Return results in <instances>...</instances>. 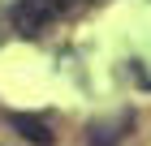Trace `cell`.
<instances>
[{"instance_id":"7a4b0ae2","label":"cell","mask_w":151,"mask_h":146,"mask_svg":"<svg viewBox=\"0 0 151 146\" xmlns=\"http://www.w3.org/2000/svg\"><path fill=\"white\" fill-rule=\"evenodd\" d=\"M9 125L26 137V142H35V146H52V129H47V120H39V116L13 112V116H9Z\"/></svg>"},{"instance_id":"6da1fadb","label":"cell","mask_w":151,"mask_h":146,"mask_svg":"<svg viewBox=\"0 0 151 146\" xmlns=\"http://www.w3.org/2000/svg\"><path fill=\"white\" fill-rule=\"evenodd\" d=\"M60 9H65V0H17L13 4V30L35 39L60 17Z\"/></svg>"}]
</instances>
